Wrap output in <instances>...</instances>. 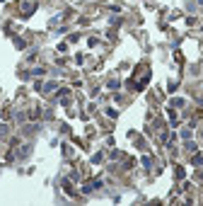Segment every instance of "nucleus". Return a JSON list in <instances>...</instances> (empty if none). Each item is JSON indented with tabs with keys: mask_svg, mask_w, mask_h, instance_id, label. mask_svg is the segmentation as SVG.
Here are the masks:
<instances>
[{
	"mask_svg": "<svg viewBox=\"0 0 203 206\" xmlns=\"http://www.w3.org/2000/svg\"><path fill=\"white\" fill-rule=\"evenodd\" d=\"M201 138H203V131H201Z\"/></svg>",
	"mask_w": 203,
	"mask_h": 206,
	"instance_id": "1",
	"label": "nucleus"
}]
</instances>
